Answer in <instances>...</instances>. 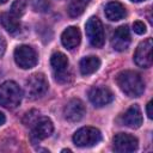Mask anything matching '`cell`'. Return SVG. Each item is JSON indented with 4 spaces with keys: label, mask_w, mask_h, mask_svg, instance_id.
<instances>
[{
    "label": "cell",
    "mask_w": 153,
    "mask_h": 153,
    "mask_svg": "<svg viewBox=\"0 0 153 153\" xmlns=\"http://www.w3.org/2000/svg\"><path fill=\"white\" fill-rule=\"evenodd\" d=\"M121 91L128 97H140L145 91V82L141 75L134 71H122L116 76Z\"/></svg>",
    "instance_id": "1"
},
{
    "label": "cell",
    "mask_w": 153,
    "mask_h": 153,
    "mask_svg": "<svg viewBox=\"0 0 153 153\" xmlns=\"http://www.w3.org/2000/svg\"><path fill=\"white\" fill-rule=\"evenodd\" d=\"M23 92L17 82L8 80L0 85V105L7 109L17 108L22 102Z\"/></svg>",
    "instance_id": "2"
},
{
    "label": "cell",
    "mask_w": 153,
    "mask_h": 153,
    "mask_svg": "<svg viewBox=\"0 0 153 153\" xmlns=\"http://www.w3.org/2000/svg\"><path fill=\"white\" fill-rule=\"evenodd\" d=\"M50 65L54 71V78L60 84H67L72 79V74L68 71V59L63 53L56 51L50 57Z\"/></svg>",
    "instance_id": "3"
},
{
    "label": "cell",
    "mask_w": 153,
    "mask_h": 153,
    "mask_svg": "<svg viewBox=\"0 0 153 153\" xmlns=\"http://www.w3.org/2000/svg\"><path fill=\"white\" fill-rule=\"evenodd\" d=\"M48 81L42 73H35L25 82V96L29 99H38L48 91Z\"/></svg>",
    "instance_id": "4"
},
{
    "label": "cell",
    "mask_w": 153,
    "mask_h": 153,
    "mask_svg": "<svg viewBox=\"0 0 153 153\" xmlns=\"http://www.w3.org/2000/svg\"><path fill=\"white\" fill-rule=\"evenodd\" d=\"M100 140L102 133L94 127H82L73 135V142L78 147H91L99 143Z\"/></svg>",
    "instance_id": "5"
},
{
    "label": "cell",
    "mask_w": 153,
    "mask_h": 153,
    "mask_svg": "<svg viewBox=\"0 0 153 153\" xmlns=\"http://www.w3.org/2000/svg\"><path fill=\"white\" fill-rule=\"evenodd\" d=\"M85 31L86 36L94 48H102L104 45L105 36H104V30H103V24L97 17H91L86 25H85Z\"/></svg>",
    "instance_id": "6"
},
{
    "label": "cell",
    "mask_w": 153,
    "mask_h": 153,
    "mask_svg": "<svg viewBox=\"0 0 153 153\" xmlns=\"http://www.w3.org/2000/svg\"><path fill=\"white\" fill-rule=\"evenodd\" d=\"M54 131V124L48 117L39 116L38 120L31 126L30 140L33 145L38 143L39 141L49 137Z\"/></svg>",
    "instance_id": "7"
},
{
    "label": "cell",
    "mask_w": 153,
    "mask_h": 153,
    "mask_svg": "<svg viewBox=\"0 0 153 153\" xmlns=\"http://www.w3.org/2000/svg\"><path fill=\"white\" fill-rule=\"evenodd\" d=\"M14 61L23 69L32 68L38 61L37 53L30 45H19L14 50Z\"/></svg>",
    "instance_id": "8"
},
{
    "label": "cell",
    "mask_w": 153,
    "mask_h": 153,
    "mask_svg": "<svg viewBox=\"0 0 153 153\" xmlns=\"http://www.w3.org/2000/svg\"><path fill=\"white\" fill-rule=\"evenodd\" d=\"M152 48H153V41L152 38H147L142 41L134 54V61L135 63L141 67V68H148L153 63V57H152Z\"/></svg>",
    "instance_id": "9"
},
{
    "label": "cell",
    "mask_w": 153,
    "mask_h": 153,
    "mask_svg": "<svg viewBox=\"0 0 153 153\" xmlns=\"http://www.w3.org/2000/svg\"><path fill=\"white\" fill-rule=\"evenodd\" d=\"M139 142L134 135L118 133L114 136V149L118 153H130L137 149Z\"/></svg>",
    "instance_id": "10"
},
{
    "label": "cell",
    "mask_w": 153,
    "mask_h": 153,
    "mask_svg": "<svg viewBox=\"0 0 153 153\" xmlns=\"http://www.w3.org/2000/svg\"><path fill=\"white\" fill-rule=\"evenodd\" d=\"M88 99L94 106L100 108V106H105L109 103H111L114 99V94L108 87L96 86L88 91Z\"/></svg>",
    "instance_id": "11"
},
{
    "label": "cell",
    "mask_w": 153,
    "mask_h": 153,
    "mask_svg": "<svg viewBox=\"0 0 153 153\" xmlns=\"http://www.w3.org/2000/svg\"><path fill=\"white\" fill-rule=\"evenodd\" d=\"M85 111L84 103L78 98H73L65 105L63 116L68 122H78L84 117Z\"/></svg>",
    "instance_id": "12"
},
{
    "label": "cell",
    "mask_w": 153,
    "mask_h": 153,
    "mask_svg": "<svg viewBox=\"0 0 153 153\" xmlns=\"http://www.w3.org/2000/svg\"><path fill=\"white\" fill-rule=\"evenodd\" d=\"M129 44H130V33L128 26L127 25L118 26L112 35V39H111L112 48L117 51H123L128 49Z\"/></svg>",
    "instance_id": "13"
},
{
    "label": "cell",
    "mask_w": 153,
    "mask_h": 153,
    "mask_svg": "<svg viewBox=\"0 0 153 153\" xmlns=\"http://www.w3.org/2000/svg\"><path fill=\"white\" fill-rule=\"evenodd\" d=\"M122 122L124 126L129 128H133V129L139 128L142 124V114L140 108L136 104L131 105L122 116Z\"/></svg>",
    "instance_id": "14"
},
{
    "label": "cell",
    "mask_w": 153,
    "mask_h": 153,
    "mask_svg": "<svg viewBox=\"0 0 153 153\" xmlns=\"http://www.w3.org/2000/svg\"><path fill=\"white\" fill-rule=\"evenodd\" d=\"M81 39V33L76 26H69L67 27L62 35H61V42L65 48L67 49H74L79 45Z\"/></svg>",
    "instance_id": "15"
},
{
    "label": "cell",
    "mask_w": 153,
    "mask_h": 153,
    "mask_svg": "<svg viewBox=\"0 0 153 153\" xmlns=\"http://www.w3.org/2000/svg\"><path fill=\"white\" fill-rule=\"evenodd\" d=\"M105 16L111 22L121 20L126 16V8L121 2L111 1L105 6Z\"/></svg>",
    "instance_id": "16"
},
{
    "label": "cell",
    "mask_w": 153,
    "mask_h": 153,
    "mask_svg": "<svg viewBox=\"0 0 153 153\" xmlns=\"http://www.w3.org/2000/svg\"><path fill=\"white\" fill-rule=\"evenodd\" d=\"M99 67H100V60L98 56H86V57L81 59V61L79 63L80 73L82 75L93 74L94 72L98 71Z\"/></svg>",
    "instance_id": "17"
},
{
    "label": "cell",
    "mask_w": 153,
    "mask_h": 153,
    "mask_svg": "<svg viewBox=\"0 0 153 153\" xmlns=\"http://www.w3.org/2000/svg\"><path fill=\"white\" fill-rule=\"evenodd\" d=\"M0 24L10 33H17L20 30V22H19V19L16 16H13L11 12L10 13H1L0 14Z\"/></svg>",
    "instance_id": "18"
},
{
    "label": "cell",
    "mask_w": 153,
    "mask_h": 153,
    "mask_svg": "<svg viewBox=\"0 0 153 153\" xmlns=\"http://www.w3.org/2000/svg\"><path fill=\"white\" fill-rule=\"evenodd\" d=\"M91 0H71L68 5V14L73 18L79 17L80 14L84 13L86 7L88 6Z\"/></svg>",
    "instance_id": "19"
},
{
    "label": "cell",
    "mask_w": 153,
    "mask_h": 153,
    "mask_svg": "<svg viewBox=\"0 0 153 153\" xmlns=\"http://www.w3.org/2000/svg\"><path fill=\"white\" fill-rule=\"evenodd\" d=\"M26 10V2L25 0H16L11 6V13L16 16L17 18L22 17Z\"/></svg>",
    "instance_id": "20"
},
{
    "label": "cell",
    "mask_w": 153,
    "mask_h": 153,
    "mask_svg": "<svg viewBox=\"0 0 153 153\" xmlns=\"http://www.w3.org/2000/svg\"><path fill=\"white\" fill-rule=\"evenodd\" d=\"M39 116H41L39 111H37V110H31V111H29V112L25 114V116H24V118H23V123H24L25 126L31 127V126L38 120Z\"/></svg>",
    "instance_id": "21"
},
{
    "label": "cell",
    "mask_w": 153,
    "mask_h": 153,
    "mask_svg": "<svg viewBox=\"0 0 153 153\" xmlns=\"http://www.w3.org/2000/svg\"><path fill=\"white\" fill-rule=\"evenodd\" d=\"M32 7L37 12H47L50 7L48 0H32Z\"/></svg>",
    "instance_id": "22"
},
{
    "label": "cell",
    "mask_w": 153,
    "mask_h": 153,
    "mask_svg": "<svg viewBox=\"0 0 153 153\" xmlns=\"http://www.w3.org/2000/svg\"><path fill=\"white\" fill-rule=\"evenodd\" d=\"M133 30H134V32H136L137 35H143V33L146 32V25H145L142 22H140V20L134 22V24H133Z\"/></svg>",
    "instance_id": "23"
},
{
    "label": "cell",
    "mask_w": 153,
    "mask_h": 153,
    "mask_svg": "<svg viewBox=\"0 0 153 153\" xmlns=\"http://www.w3.org/2000/svg\"><path fill=\"white\" fill-rule=\"evenodd\" d=\"M5 49H6V42H5L4 37L0 35V57L4 55V53H5Z\"/></svg>",
    "instance_id": "24"
},
{
    "label": "cell",
    "mask_w": 153,
    "mask_h": 153,
    "mask_svg": "<svg viewBox=\"0 0 153 153\" xmlns=\"http://www.w3.org/2000/svg\"><path fill=\"white\" fill-rule=\"evenodd\" d=\"M153 103L152 102H148L147 103V105H146V111H147V116H148V118H153V112H152V105Z\"/></svg>",
    "instance_id": "25"
},
{
    "label": "cell",
    "mask_w": 153,
    "mask_h": 153,
    "mask_svg": "<svg viewBox=\"0 0 153 153\" xmlns=\"http://www.w3.org/2000/svg\"><path fill=\"white\" fill-rule=\"evenodd\" d=\"M5 121H6V117H5V115L0 111V126H2V124L5 123Z\"/></svg>",
    "instance_id": "26"
},
{
    "label": "cell",
    "mask_w": 153,
    "mask_h": 153,
    "mask_svg": "<svg viewBox=\"0 0 153 153\" xmlns=\"http://www.w3.org/2000/svg\"><path fill=\"white\" fill-rule=\"evenodd\" d=\"M130 1H133V2H141V1H145V0H130Z\"/></svg>",
    "instance_id": "27"
},
{
    "label": "cell",
    "mask_w": 153,
    "mask_h": 153,
    "mask_svg": "<svg viewBox=\"0 0 153 153\" xmlns=\"http://www.w3.org/2000/svg\"><path fill=\"white\" fill-rule=\"evenodd\" d=\"M8 0H0V4H5V2H7Z\"/></svg>",
    "instance_id": "28"
}]
</instances>
